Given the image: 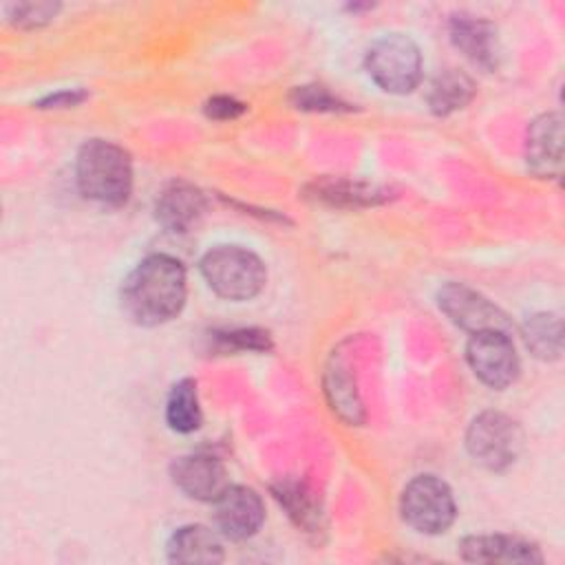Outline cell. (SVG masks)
<instances>
[{"mask_svg":"<svg viewBox=\"0 0 565 565\" xmlns=\"http://www.w3.org/2000/svg\"><path fill=\"white\" fill-rule=\"evenodd\" d=\"M366 71L382 90L404 95L422 79V53L408 35L388 33L371 44Z\"/></svg>","mask_w":565,"mask_h":565,"instance_id":"obj_4","label":"cell"},{"mask_svg":"<svg viewBox=\"0 0 565 565\" xmlns=\"http://www.w3.org/2000/svg\"><path fill=\"white\" fill-rule=\"evenodd\" d=\"M452 44L477 66L494 71L499 66V38L492 22L475 15H452L450 24Z\"/></svg>","mask_w":565,"mask_h":565,"instance_id":"obj_14","label":"cell"},{"mask_svg":"<svg viewBox=\"0 0 565 565\" xmlns=\"http://www.w3.org/2000/svg\"><path fill=\"white\" fill-rule=\"evenodd\" d=\"M174 486L196 501H216L230 486L227 470L221 459L207 452H192L179 457L170 468Z\"/></svg>","mask_w":565,"mask_h":565,"instance_id":"obj_10","label":"cell"},{"mask_svg":"<svg viewBox=\"0 0 565 565\" xmlns=\"http://www.w3.org/2000/svg\"><path fill=\"white\" fill-rule=\"evenodd\" d=\"M203 110L212 119H234L241 113H245V104L234 97H227V95H216L205 102Z\"/></svg>","mask_w":565,"mask_h":565,"instance_id":"obj_25","label":"cell"},{"mask_svg":"<svg viewBox=\"0 0 565 565\" xmlns=\"http://www.w3.org/2000/svg\"><path fill=\"white\" fill-rule=\"evenodd\" d=\"M265 521L260 497L247 486H227L214 501V523L232 541L249 539Z\"/></svg>","mask_w":565,"mask_h":565,"instance_id":"obj_9","label":"cell"},{"mask_svg":"<svg viewBox=\"0 0 565 565\" xmlns=\"http://www.w3.org/2000/svg\"><path fill=\"white\" fill-rule=\"evenodd\" d=\"M185 294L188 278L183 265L174 256L150 254L126 276L121 309L141 327H157L179 316Z\"/></svg>","mask_w":565,"mask_h":565,"instance_id":"obj_1","label":"cell"},{"mask_svg":"<svg viewBox=\"0 0 565 565\" xmlns=\"http://www.w3.org/2000/svg\"><path fill=\"white\" fill-rule=\"evenodd\" d=\"M166 422L177 433H192L201 426V406L194 380L183 377L170 388L166 402Z\"/></svg>","mask_w":565,"mask_h":565,"instance_id":"obj_20","label":"cell"},{"mask_svg":"<svg viewBox=\"0 0 565 565\" xmlns=\"http://www.w3.org/2000/svg\"><path fill=\"white\" fill-rule=\"evenodd\" d=\"M466 448L483 468L503 470L516 461L523 448V433L512 417L497 411H486L470 422Z\"/></svg>","mask_w":565,"mask_h":565,"instance_id":"obj_6","label":"cell"},{"mask_svg":"<svg viewBox=\"0 0 565 565\" xmlns=\"http://www.w3.org/2000/svg\"><path fill=\"white\" fill-rule=\"evenodd\" d=\"M201 274L207 287L227 300H249L265 287L263 260L241 245H218L201 258Z\"/></svg>","mask_w":565,"mask_h":565,"instance_id":"obj_3","label":"cell"},{"mask_svg":"<svg viewBox=\"0 0 565 565\" xmlns=\"http://www.w3.org/2000/svg\"><path fill=\"white\" fill-rule=\"evenodd\" d=\"M60 11L57 2H20L9 7V20L18 26L33 29L51 22Z\"/></svg>","mask_w":565,"mask_h":565,"instance_id":"obj_24","label":"cell"},{"mask_svg":"<svg viewBox=\"0 0 565 565\" xmlns=\"http://www.w3.org/2000/svg\"><path fill=\"white\" fill-rule=\"evenodd\" d=\"M205 196L199 188L188 181L168 183L154 203L157 221L174 234L190 232L205 214Z\"/></svg>","mask_w":565,"mask_h":565,"instance_id":"obj_12","label":"cell"},{"mask_svg":"<svg viewBox=\"0 0 565 565\" xmlns=\"http://www.w3.org/2000/svg\"><path fill=\"white\" fill-rule=\"evenodd\" d=\"M563 163V119L545 113L527 130V168L543 179H558Z\"/></svg>","mask_w":565,"mask_h":565,"instance_id":"obj_11","label":"cell"},{"mask_svg":"<svg viewBox=\"0 0 565 565\" xmlns=\"http://www.w3.org/2000/svg\"><path fill=\"white\" fill-rule=\"evenodd\" d=\"M439 309L455 322L457 327L479 333V331H508L510 322L505 313L490 302L486 296L475 291L463 282H448L437 294Z\"/></svg>","mask_w":565,"mask_h":565,"instance_id":"obj_8","label":"cell"},{"mask_svg":"<svg viewBox=\"0 0 565 565\" xmlns=\"http://www.w3.org/2000/svg\"><path fill=\"white\" fill-rule=\"evenodd\" d=\"M274 497L280 501V505L287 510V514L294 519L298 527H302L307 534L322 532V510L320 503L302 481L285 479L278 486H274Z\"/></svg>","mask_w":565,"mask_h":565,"instance_id":"obj_17","label":"cell"},{"mask_svg":"<svg viewBox=\"0 0 565 565\" xmlns=\"http://www.w3.org/2000/svg\"><path fill=\"white\" fill-rule=\"evenodd\" d=\"M214 340L223 351H267L271 347L269 333L263 329H230V331H216Z\"/></svg>","mask_w":565,"mask_h":565,"instance_id":"obj_23","label":"cell"},{"mask_svg":"<svg viewBox=\"0 0 565 565\" xmlns=\"http://www.w3.org/2000/svg\"><path fill=\"white\" fill-rule=\"evenodd\" d=\"M307 196L333 207H366L386 201V190L362 181L327 177L320 181L316 179L307 188Z\"/></svg>","mask_w":565,"mask_h":565,"instance_id":"obj_15","label":"cell"},{"mask_svg":"<svg viewBox=\"0 0 565 565\" xmlns=\"http://www.w3.org/2000/svg\"><path fill=\"white\" fill-rule=\"evenodd\" d=\"M86 97L88 95L82 88H66V90H57V93L42 97L38 102V108H68V106L82 104Z\"/></svg>","mask_w":565,"mask_h":565,"instance_id":"obj_26","label":"cell"},{"mask_svg":"<svg viewBox=\"0 0 565 565\" xmlns=\"http://www.w3.org/2000/svg\"><path fill=\"white\" fill-rule=\"evenodd\" d=\"M475 82L461 71L446 68L441 71L428 88V106L435 115H450L463 108L475 97Z\"/></svg>","mask_w":565,"mask_h":565,"instance_id":"obj_18","label":"cell"},{"mask_svg":"<svg viewBox=\"0 0 565 565\" xmlns=\"http://www.w3.org/2000/svg\"><path fill=\"white\" fill-rule=\"evenodd\" d=\"M168 558L172 563H221L223 545L205 525H183L168 541Z\"/></svg>","mask_w":565,"mask_h":565,"instance_id":"obj_16","label":"cell"},{"mask_svg":"<svg viewBox=\"0 0 565 565\" xmlns=\"http://www.w3.org/2000/svg\"><path fill=\"white\" fill-rule=\"evenodd\" d=\"M324 391L329 397L331 408L349 424H360L364 419L362 404L355 391V384L349 375L347 364L340 358H331L327 373H324Z\"/></svg>","mask_w":565,"mask_h":565,"instance_id":"obj_19","label":"cell"},{"mask_svg":"<svg viewBox=\"0 0 565 565\" xmlns=\"http://www.w3.org/2000/svg\"><path fill=\"white\" fill-rule=\"evenodd\" d=\"M523 340L541 360H556L563 351V327L556 313H534L523 322Z\"/></svg>","mask_w":565,"mask_h":565,"instance_id":"obj_21","label":"cell"},{"mask_svg":"<svg viewBox=\"0 0 565 565\" xmlns=\"http://www.w3.org/2000/svg\"><path fill=\"white\" fill-rule=\"evenodd\" d=\"M463 561L470 563H543L541 550L510 534H475L459 543Z\"/></svg>","mask_w":565,"mask_h":565,"instance_id":"obj_13","label":"cell"},{"mask_svg":"<svg viewBox=\"0 0 565 565\" xmlns=\"http://www.w3.org/2000/svg\"><path fill=\"white\" fill-rule=\"evenodd\" d=\"M79 192L102 205H124L132 190L130 154L106 139H88L75 159Z\"/></svg>","mask_w":565,"mask_h":565,"instance_id":"obj_2","label":"cell"},{"mask_svg":"<svg viewBox=\"0 0 565 565\" xmlns=\"http://www.w3.org/2000/svg\"><path fill=\"white\" fill-rule=\"evenodd\" d=\"M466 358L472 373L492 388H505L519 375V355L508 331L472 333Z\"/></svg>","mask_w":565,"mask_h":565,"instance_id":"obj_7","label":"cell"},{"mask_svg":"<svg viewBox=\"0 0 565 565\" xmlns=\"http://www.w3.org/2000/svg\"><path fill=\"white\" fill-rule=\"evenodd\" d=\"M291 104L300 110H311V113H342V110H351V106L347 102H342L340 97L331 95L324 86H298L291 90Z\"/></svg>","mask_w":565,"mask_h":565,"instance_id":"obj_22","label":"cell"},{"mask_svg":"<svg viewBox=\"0 0 565 565\" xmlns=\"http://www.w3.org/2000/svg\"><path fill=\"white\" fill-rule=\"evenodd\" d=\"M399 510L404 521L422 534H441L457 516L452 490L435 475L411 479L402 490Z\"/></svg>","mask_w":565,"mask_h":565,"instance_id":"obj_5","label":"cell"}]
</instances>
